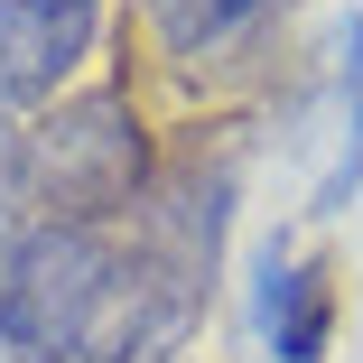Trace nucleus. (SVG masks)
Listing matches in <instances>:
<instances>
[{
  "mask_svg": "<svg viewBox=\"0 0 363 363\" xmlns=\"http://www.w3.org/2000/svg\"><path fill=\"white\" fill-rule=\"evenodd\" d=\"M0 186L28 224H130L140 196L159 186V150L130 94H65L10 130Z\"/></svg>",
  "mask_w": 363,
  "mask_h": 363,
  "instance_id": "nucleus-1",
  "label": "nucleus"
},
{
  "mask_svg": "<svg viewBox=\"0 0 363 363\" xmlns=\"http://www.w3.org/2000/svg\"><path fill=\"white\" fill-rule=\"evenodd\" d=\"M121 261V224H19L0 252V363H75Z\"/></svg>",
  "mask_w": 363,
  "mask_h": 363,
  "instance_id": "nucleus-2",
  "label": "nucleus"
},
{
  "mask_svg": "<svg viewBox=\"0 0 363 363\" xmlns=\"http://www.w3.org/2000/svg\"><path fill=\"white\" fill-rule=\"evenodd\" d=\"M94 38H103V0H0V112L28 121L65 103Z\"/></svg>",
  "mask_w": 363,
  "mask_h": 363,
  "instance_id": "nucleus-3",
  "label": "nucleus"
},
{
  "mask_svg": "<svg viewBox=\"0 0 363 363\" xmlns=\"http://www.w3.org/2000/svg\"><path fill=\"white\" fill-rule=\"evenodd\" d=\"M252 317H261L270 363H326V345H335V270L270 242L261 279H252Z\"/></svg>",
  "mask_w": 363,
  "mask_h": 363,
  "instance_id": "nucleus-4",
  "label": "nucleus"
},
{
  "mask_svg": "<svg viewBox=\"0 0 363 363\" xmlns=\"http://www.w3.org/2000/svg\"><path fill=\"white\" fill-rule=\"evenodd\" d=\"M326 112H335V130H326V177H317V205H308V214H345V205L363 196V10L335 28Z\"/></svg>",
  "mask_w": 363,
  "mask_h": 363,
  "instance_id": "nucleus-5",
  "label": "nucleus"
},
{
  "mask_svg": "<svg viewBox=\"0 0 363 363\" xmlns=\"http://www.w3.org/2000/svg\"><path fill=\"white\" fill-rule=\"evenodd\" d=\"M270 10H279V0H150V19H159V47H168V56H224V47L252 38Z\"/></svg>",
  "mask_w": 363,
  "mask_h": 363,
  "instance_id": "nucleus-6",
  "label": "nucleus"
}]
</instances>
